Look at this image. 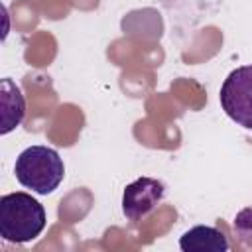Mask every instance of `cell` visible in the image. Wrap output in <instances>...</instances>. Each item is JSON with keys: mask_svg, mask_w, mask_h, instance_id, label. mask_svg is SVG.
Returning <instances> with one entry per match:
<instances>
[{"mask_svg": "<svg viewBox=\"0 0 252 252\" xmlns=\"http://www.w3.org/2000/svg\"><path fill=\"white\" fill-rule=\"evenodd\" d=\"M0 108H2V128L0 134H8L20 122L26 114V102L22 91L16 87V83L8 77L0 81Z\"/></svg>", "mask_w": 252, "mask_h": 252, "instance_id": "cell-6", "label": "cell"}, {"mask_svg": "<svg viewBox=\"0 0 252 252\" xmlns=\"http://www.w3.org/2000/svg\"><path fill=\"white\" fill-rule=\"evenodd\" d=\"M14 173L26 189H32L37 195H49L61 185L65 165L53 148L30 146L16 158Z\"/></svg>", "mask_w": 252, "mask_h": 252, "instance_id": "cell-2", "label": "cell"}, {"mask_svg": "<svg viewBox=\"0 0 252 252\" xmlns=\"http://www.w3.org/2000/svg\"><path fill=\"white\" fill-rule=\"evenodd\" d=\"M219 100L230 120L252 130V65H242L228 73L220 85Z\"/></svg>", "mask_w": 252, "mask_h": 252, "instance_id": "cell-3", "label": "cell"}, {"mask_svg": "<svg viewBox=\"0 0 252 252\" xmlns=\"http://www.w3.org/2000/svg\"><path fill=\"white\" fill-rule=\"evenodd\" d=\"M165 187L154 177H138L122 193V213L128 220H140L152 213L163 199Z\"/></svg>", "mask_w": 252, "mask_h": 252, "instance_id": "cell-4", "label": "cell"}, {"mask_svg": "<svg viewBox=\"0 0 252 252\" xmlns=\"http://www.w3.org/2000/svg\"><path fill=\"white\" fill-rule=\"evenodd\" d=\"M43 205L24 191L0 197V236L12 244L32 242L45 228Z\"/></svg>", "mask_w": 252, "mask_h": 252, "instance_id": "cell-1", "label": "cell"}, {"mask_svg": "<svg viewBox=\"0 0 252 252\" xmlns=\"http://www.w3.org/2000/svg\"><path fill=\"white\" fill-rule=\"evenodd\" d=\"M234 232L244 246L252 248V207H246L234 217Z\"/></svg>", "mask_w": 252, "mask_h": 252, "instance_id": "cell-7", "label": "cell"}, {"mask_svg": "<svg viewBox=\"0 0 252 252\" xmlns=\"http://www.w3.org/2000/svg\"><path fill=\"white\" fill-rule=\"evenodd\" d=\"M179 248L183 252H226L230 244L219 228L197 224L183 232L179 238Z\"/></svg>", "mask_w": 252, "mask_h": 252, "instance_id": "cell-5", "label": "cell"}]
</instances>
